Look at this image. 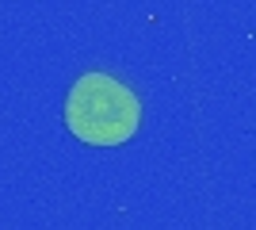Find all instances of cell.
Returning a JSON list of instances; mask_svg holds the SVG:
<instances>
[{"label": "cell", "mask_w": 256, "mask_h": 230, "mask_svg": "<svg viewBox=\"0 0 256 230\" xmlns=\"http://www.w3.org/2000/svg\"><path fill=\"white\" fill-rule=\"evenodd\" d=\"M138 96L107 73H84L69 88L65 123L88 146H118L138 131Z\"/></svg>", "instance_id": "obj_1"}]
</instances>
